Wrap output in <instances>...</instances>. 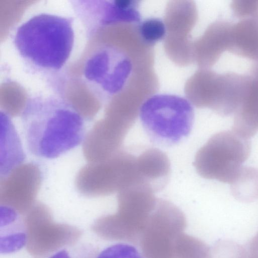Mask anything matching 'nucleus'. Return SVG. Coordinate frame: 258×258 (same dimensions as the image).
<instances>
[{
	"instance_id": "obj_1",
	"label": "nucleus",
	"mask_w": 258,
	"mask_h": 258,
	"mask_svg": "<svg viewBox=\"0 0 258 258\" xmlns=\"http://www.w3.org/2000/svg\"><path fill=\"white\" fill-rule=\"evenodd\" d=\"M21 117L28 148L37 156L56 158L84 139L85 119L72 104L59 97L29 98Z\"/></svg>"
},
{
	"instance_id": "obj_2",
	"label": "nucleus",
	"mask_w": 258,
	"mask_h": 258,
	"mask_svg": "<svg viewBox=\"0 0 258 258\" xmlns=\"http://www.w3.org/2000/svg\"><path fill=\"white\" fill-rule=\"evenodd\" d=\"M75 42L72 18L47 13L35 15L17 29L14 44L26 63L56 72L68 60Z\"/></svg>"
},
{
	"instance_id": "obj_3",
	"label": "nucleus",
	"mask_w": 258,
	"mask_h": 258,
	"mask_svg": "<svg viewBox=\"0 0 258 258\" xmlns=\"http://www.w3.org/2000/svg\"><path fill=\"white\" fill-rule=\"evenodd\" d=\"M139 115L151 140L163 146L176 145L185 138L191 132L195 118L190 101L166 94L146 98L140 106Z\"/></svg>"
},
{
	"instance_id": "obj_4",
	"label": "nucleus",
	"mask_w": 258,
	"mask_h": 258,
	"mask_svg": "<svg viewBox=\"0 0 258 258\" xmlns=\"http://www.w3.org/2000/svg\"><path fill=\"white\" fill-rule=\"evenodd\" d=\"M250 148L249 139L233 131L220 132L199 150L194 164L203 178L231 184L248 158Z\"/></svg>"
},
{
	"instance_id": "obj_5",
	"label": "nucleus",
	"mask_w": 258,
	"mask_h": 258,
	"mask_svg": "<svg viewBox=\"0 0 258 258\" xmlns=\"http://www.w3.org/2000/svg\"><path fill=\"white\" fill-rule=\"evenodd\" d=\"M136 155L123 149L101 161L88 163L78 173L75 185L87 197L118 192L136 179Z\"/></svg>"
},
{
	"instance_id": "obj_6",
	"label": "nucleus",
	"mask_w": 258,
	"mask_h": 258,
	"mask_svg": "<svg viewBox=\"0 0 258 258\" xmlns=\"http://www.w3.org/2000/svg\"><path fill=\"white\" fill-rule=\"evenodd\" d=\"M27 231L26 248L37 258L50 256L62 249L75 245L83 231L78 227L55 222L44 204L36 202L24 215Z\"/></svg>"
},
{
	"instance_id": "obj_7",
	"label": "nucleus",
	"mask_w": 258,
	"mask_h": 258,
	"mask_svg": "<svg viewBox=\"0 0 258 258\" xmlns=\"http://www.w3.org/2000/svg\"><path fill=\"white\" fill-rule=\"evenodd\" d=\"M134 68L132 57L125 50L105 45L96 50L86 61L84 76L101 96L109 98L126 88Z\"/></svg>"
},
{
	"instance_id": "obj_8",
	"label": "nucleus",
	"mask_w": 258,
	"mask_h": 258,
	"mask_svg": "<svg viewBox=\"0 0 258 258\" xmlns=\"http://www.w3.org/2000/svg\"><path fill=\"white\" fill-rule=\"evenodd\" d=\"M42 181L39 166L22 164L1 176L0 206L12 209L24 216L35 204Z\"/></svg>"
},
{
	"instance_id": "obj_9",
	"label": "nucleus",
	"mask_w": 258,
	"mask_h": 258,
	"mask_svg": "<svg viewBox=\"0 0 258 258\" xmlns=\"http://www.w3.org/2000/svg\"><path fill=\"white\" fill-rule=\"evenodd\" d=\"M139 1L135 0L79 1L76 10L93 28L124 24L137 25L141 21Z\"/></svg>"
},
{
	"instance_id": "obj_10",
	"label": "nucleus",
	"mask_w": 258,
	"mask_h": 258,
	"mask_svg": "<svg viewBox=\"0 0 258 258\" xmlns=\"http://www.w3.org/2000/svg\"><path fill=\"white\" fill-rule=\"evenodd\" d=\"M136 179L135 183L150 187L154 192L166 185L170 174V162L165 153L153 148L136 155Z\"/></svg>"
},
{
	"instance_id": "obj_11",
	"label": "nucleus",
	"mask_w": 258,
	"mask_h": 258,
	"mask_svg": "<svg viewBox=\"0 0 258 258\" xmlns=\"http://www.w3.org/2000/svg\"><path fill=\"white\" fill-rule=\"evenodd\" d=\"M0 252L15 253L26 246L27 231L24 216L0 206Z\"/></svg>"
},
{
	"instance_id": "obj_12",
	"label": "nucleus",
	"mask_w": 258,
	"mask_h": 258,
	"mask_svg": "<svg viewBox=\"0 0 258 258\" xmlns=\"http://www.w3.org/2000/svg\"><path fill=\"white\" fill-rule=\"evenodd\" d=\"M24 158L14 126L6 114L1 112V176L7 175L23 164Z\"/></svg>"
},
{
	"instance_id": "obj_13",
	"label": "nucleus",
	"mask_w": 258,
	"mask_h": 258,
	"mask_svg": "<svg viewBox=\"0 0 258 258\" xmlns=\"http://www.w3.org/2000/svg\"><path fill=\"white\" fill-rule=\"evenodd\" d=\"M233 196L239 201L250 202L258 199V169L242 167L231 183Z\"/></svg>"
},
{
	"instance_id": "obj_14",
	"label": "nucleus",
	"mask_w": 258,
	"mask_h": 258,
	"mask_svg": "<svg viewBox=\"0 0 258 258\" xmlns=\"http://www.w3.org/2000/svg\"><path fill=\"white\" fill-rule=\"evenodd\" d=\"M136 32L144 44L151 46L165 38L167 29L162 20L150 18L141 21L136 26Z\"/></svg>"
},
{
	"instance_id": "obj_15",
	"label": "nucleus",
	"mask_w": 258,
	"mask_h": 258,
	"mask_svg": "<svg viewBox=\"0 0 258 258\" xmlns=\"http://www.w3.org/2000/svg\"><path fill=\"white\" fill-rule=\"evenodd\" d=\"M96 258H145L134 245L126 243L111 245L98 253Z\"/></svg>"
},
{
	"instance_id": "obj_16",
	"label": "nucleus",
	"mask_w": 258,
	"mask_h": 258,
	"mask_svg": "<svg viewBox=\"0 0 258 258\" xmlns=\"http://www.w3.org/2000/svg\"><path fill=\"white\" fill-rule=\"evenodd\" d=\"M71 247L59 250L48 258H96L98 254L96 248L89 244Z\"/></svg>"
},
{
	"instance_id": "obj_17",
	"label": "nucleus",
	"mask_w": 258,
	"mask_h": 258,
	"mask_svg": "<svg viewBox=\"0 0 258 258\" xmlns=\"http://www.w3.org/2000/svg\"><path fill=\"white\" fill-rule=\"evenodd\" d=\"M36 258H37V257H36Z\"/></svg>"
}]
</instances>
